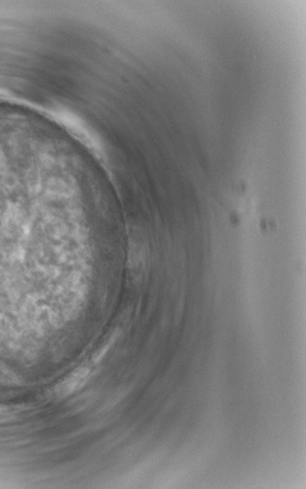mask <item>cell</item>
Wrapping results in <instances>:
<instances>
[{"label": "cell", "instance_id": "1", "mask_svg": "<svg viewBox=\"0 0 306 489\" xmlns=\"http://www.w3.org/2000/svg\"><path fill=\"white\" fill-rule=\"evenodd\" d=\"M90 368H78L56 387V394L60 398L69 396L70 394L84 387L85 383L90 378Z\"/></svg>", "mask_w": 306, "mask_h": 489}]
</instances>
